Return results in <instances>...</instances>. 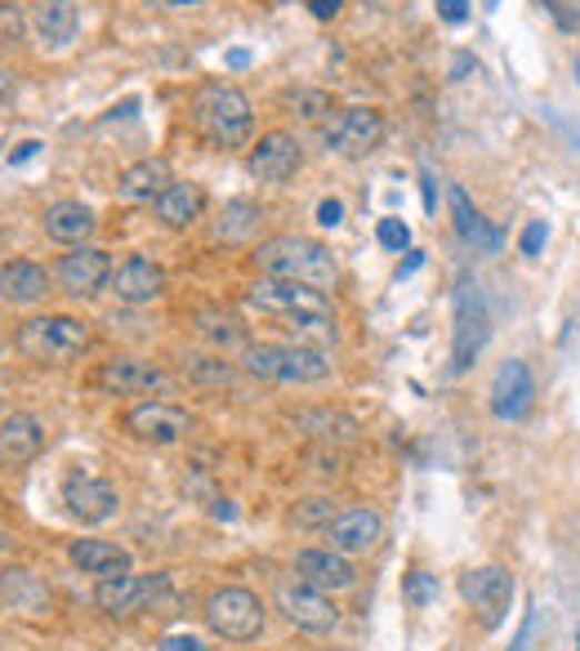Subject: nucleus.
<instances>
[{"label":"nucleus","instance_id":"nucleus-1","mask_svg":"<svg viewBox=\"0 0 580 651\" xmlns=\"http://www.w3.org/2000/svg\"><path fill=\"white\" fill-rule=\"evenodd\" d=\"M254 268L259 277H277V281H300V286H313V290H331L340 281V263L336 254L313 241V237H268L259 250H254Z\"/></svg>","mask_w":580,"mask_h":651},{"label":"nucleus","instance_id":"nucleus-2","mask_svg":"<svg viewBox=\"0 0 580 651\" xmlns=\"http://www.w3.org/2000/svg\"><path fill=\"white\" fill-rule=\"evenodd\" d=\"M192 126H197V134L210 148L232 152V148H246L250 143V134H254V108H250V99L237 86L206 81L192 94Z\"/></svg>","mask_w":580,"mask_h":651},{"label":"nucleus","instance_id":"nucleus-3","mask_svg":"<svg viewBox=\"0 0 580 651\" xmlns=\"http://www.w3.org/2000/svg\"><path fill=\"white\" fill-rule=\"evenodd\" d=\"M14 344H19L23 358H32L41 367H72L81 353H90L94 331H90V321H81V317L46 312V317H28L19 326Z\"/></svg>","mask_w":580,"mask_h":651},{"label":"nucleus","instance_id":"nucleus-4","mask_svg":"<svg viewBox=\"0 0 580 651\" xmlns=\"http://www.w3.org/2000/svg\"><path fill=\"white\" fill-rule=\"evenodd\" d=\"M241 371L268 384H322L331 375V353L309 344H246L237 353Z\"/></svg>","mask_w":580,"mask_h":651},{"label":"nucleus","instance_id":"nucleus-5","mask_svg":"<svg viewBox=\"0 0 580 651\" xmlns=\"http://www.w3.org/2000/svg\"><path fill=\"white\" fill-rule=\"evenodd\" d=\"M451 308H456L451 375H464L478 362V353L487 349V340H491V303H487V290L473 277H460L456 294H451Z\"/></svg>","mask_w":580,"mask_h":651},{"label":"nucleus","instance_id":"nucleus-6","mask_svg":"<svg viewBox=\"0 0 580 651\" xmlns=\"http://www.w3.org/2000/svg\"><path fill=\"white\" fill-rule=\"evenodd\" d=\"M206 624L214 638L223 642H254L263 633V620H268V607L259 602V593L241 589V584H223L206 598Z\"/></svg>","mask_w":580,"mask_h":651},{"label":"nucleus","instance_id":"nucleus-7","mask_svg":"<svg viewBox=\"0 0 580 651\" xmlns=\"http://www.w3.org/2000/svg\"><path fill=\"white\" fill-rule=\"evenodd\" d=\"M246 299H250V308H259L268 317H281L286 326L300 321V317H327L331 312L327 290H313V286H300V281H277V277H259Z\"/></svg>","mask_w":580,"mask_h":651},{"label":"nucleus","instance_id":"nucleus-8","mask_svg":"<svg viewBox=\"0 0 580 651\" xmlns=\"http://www.w3.org/2000/svg\"><path fill=\"white\" fill-rule=\"evenodd\" d=\"M277 611L304 633H331L340 624V607L331 602V593H322L304 580H281L277 584Z\"/></svg>","mask_w":580,"mask_h":651},{"label":"nucleus","instance_id":"nucleus-9","mask_svg":"<svg viewBox=\"0 0 580 651\" xmlns=\"http://www.w3.org/2000/svg\"><path fill=\"white\" fill-rule=\"evenodd\" d=\"M322 139L336 157H371L384 143V117L376 108H340L327 121Z\"/></svg>","mask_w":580,"mask_h":651},{"label":"nucleus","instance_id":"nucleus-10","mask_svg":"<svg viewBox=\"0 0 580 651\" xmlns=\"http://www.w3.org/2000/svg\"><path fill=\"white\" fill-rule=\"evenodd\" d=\"M300 166H304V143L290 130L259 134V143L246 157V170H250L254 183H286V179H296Z\"/></svg>","mask_w":580,"mask_h":651},{"label":"nucleus","instance_id":"nucleus-11","mask_svg":"<svg viewBox=\"0 0 580 651\" xmlns=\"http://www.w3.org/2000/svg\"><path fill=\"white\" fill-rule=\"evenodd\" d=\"M460 593H464V602L482 615V624L496 629V624H504V615H509L513 575H509L504 567H473V571L460 575Z\"/></svg>","mask_w":580,"mask_h":651},{"label":"nucleus","instance_id":"nucleus-12","mask_svg":"<svg viewBox=\"0 0 580 651\" xmlns=\"http://www.w3.org/2000/svg\"><path fill=\"white\" fill-rule=\"evenodd\" d=\"M170 589V575H112V580H99V589H94V602H99V611L103 615H117V620H126V615H139L152 598H161Z\"/></svg>","mask_w":580,"mask_h":651},{"label":"nucleus","instance_id":"nucleus-13","mask_svg":"<svg viewBox=\"0 0 580 651\" xmlns=\"http://www.w3.org/2000/svg\"><path fill=\"white\" fill-rule=\"evenodd\" d=\"M94 389L112 398H139V393H166L170 375L148 358H112L94 371Z\"/></svg>","mask_w":580,"mask_h":651},{"label":"nucleus","instance_id":"nucleus-14","mask_svg":"<svg viewBox=\"0 0 580 651\" xmlns=\"http://www.w3.org/2000/svg\"><path fill=\"white\" fill-rule=\"evenodd\" d=\"M536 407V380H531V367L522 358H509L496 367V380H491V415L504 420V424H518L527 420Z\"/></svg>","mask_w":580,"mask_h":651},{"label":"nucleus","instance_id":"nucleus-15","mask_svg":"<svg viewBox=\"0 0 580 651\" xmlns=\"http://www.w3.org/2000/svg\"><path fill=\"white\" fill-rule=\"evenodd\" d=\"M112 294L126 303V308H143V303H157L166 290H170V277H166V268L157 263V259H148V254H130V259H121L117 268H112Z\"/></svg>","mask_w":580,"mask_h":651},{"label":"nucleus","instance_id":"nucleus-16","mask_svg":"<svg viewBox=\"0 0 580 651\" xmlns=\"http://www.w3.org/2000/svg\"><path fill=\"white\" fill-rule=\"evenodd\" d=\"M63 504H68V513H72L77 522H86V527L112 522V518L121 513L117 487L103 482V478H90V473H72V478L63 482Z\"/></svg>","mask_w":580,"mask_h":651},{"label":"nucleus","instance_id":"nucleus-17","mask_svg":"<svg viewBox=\"0 0 580 651\" xmlns=\"http://www.w3.org/2000/svg\"><path fill=\"white\" fill-rule=\"evenodd\" d=\"M54 272H59V281H63L68 294L94 299V294L112 281V259H108V250H99V246H72V250L59 259Z\"/></svg>","mask_w":580,"mask_h":651},{"label":"nucleus","instance_id":"nucleus-18","mask_svg":"<svg viewBox=\"0 0 580 651\" xmlns=\"http://www.w3.org/2000/svg\"><path fill=\"white\" fill-rule=\"evenodd\" d=\"M126 429H130V438H139V442L174 447V442H183V433L192 429V420H188V411L174 407V402H143V407H134V411L126 415Z\"/></svg>","mask_w":580,"mask_h":651},{"label":"nucleus","instance_id":"nucleus-19","mask_svg":"<svg viewBox=\"0 0 580 651\" xmlns=\"http://www.w3.org/2000/svg\"><path fill=\"white\" fill-rule=\"evenodd\" d=\"M327 540H331V549H340V553H349V558L371 553V549L384 540V518H380V509H371V504H353V509L336 513V522L327 527Z\"/></svg>","mask_w":580,"mask_h":651},{"label":"nucleus","instance_id":"nucleus-20","mask_svg":"<svg viewBox=\"0 0 580 651\" xmlns=\"http://www.w3.org/2000/svg\"><path fill=\"white\" fill-rule=\"evenodd\" d=\"M296 575L304 580V584H313V589H322V593H340V589H353L358 584V567H353V558L349 553H340V549H300L296 553Z\"/></svg>","mask_w":580,"mask_h":651},{"label":"nucleus","instance_id":"nucleus-21","mask_svg":"<svg viewBox=\"0 0 580 651\" xmlns=\"http://www.w3.org/2000/svg\"><path fill=\"white\" fill-rule=\"evenodd\" d=\"M46 451V424L28 411H10L0 415V464L6 469H23Z\"/></svg>","mask_w":580,"mask_h":651},{"label":"nucleus","instance_id":"nucleus-22","mask_svg":"<svg viewBox=\"0 0 580 651\" xmlns=\"http://www.w3.org/2000/svg\"><path fill=\"white\" fill-rule=\"evenodd\" d=\"M152 210H157V219H161L166 228H192V223L206 219V188L192 183V179H174V183L152 201Z\"/></svg>","mask_w":580,"mask_h":651},{"label":"nucleus","instance_id":"nucleus-23","mask_svg":"<svg viewBox=\"0 0 580 651\" xmlns=\"http://www.w3.org/2000/svg\"><path fill=\"white\" fill-rule=\"evenodd\" d=\"M68 558H72V567H81L86 575H99V580H112V575H126L130 571V549L126 544H117V540H72L68 544Z\"/></svg>","mask_w":580,"mask_h":651},{"label":"nucleus","instance_id":"nucleus-24","mask_svg":"<svg viewBox=\"0 0 580 651\" xmlns=\"http://www.w3.org/2000/svg\"><path fill=\"white\" fill-rule=\"evenodd\" d=\"M174 183V170H170V161L166 157H143V161H134V166H126V174H121V183H117V192H121V201H134V206H152L166 188Z\"/></svg>","mask_w":580,"mask_h":651},{"label":"nucleus","instance_id":"nucleus-25","mask_svg":"<svg viewBox=\"0 0 580 651\" xmlns=\"http://www.w3.org/2000/svg\"><path fill=\"white\" fill-rule=\"evenodd\" d=\"M32 28L41 37V46L50 50H68L81 32V6L77 0H41L37 14H32Z\"/></svg>","mask_w":580,"mask_h":651},{"label":"nucleus","instance_id":"nucleus-26","mask_svg":"<svg viewBox=\"0 0 580 651\" xmlns=\"http://www.w3.org/2000/svg\"><path fill=\"white\" fill-rule=\"evenodd\" d=\"M447 201H451V219H456L460 241H469V246H473V250H482V254H500V246H504L500 228H491V223L473 210V201H469V192H464L460 183H451Z\"/></svg>","mask_w":580,"mask_h":651},{"label":"nucleus","instance_id":"nucleus-27","mask_svg":"<svg viewBox=\"0 0 580 651\" xmlns=\"http://www.w3.org/2000/svg\"><path fill=\"white\" fill-rule=\"evenodd\" d=\"M94 228H99V219L81 201H54L46 210V237L59 241V246H86L94 237Z\"/></svg>","mask_w":580,"mask_h":651},{"label":"nucleus","instance_id":"nucleus-28","mask_svg":"<svg viewBox=\"0 0 580 651\" xmlns=\"http://www.w3.org/2000/svg\"><path fill=\"white\" fill-rule=\"evenodd\" d=\"M50 294V272L32 259H14L0 268V299L10 303H41Z\"/></svg>","mask_w":580,"mask_h":651},{"label":"nucleus","instance_id":"nucleus-29","mask_svg":"<svg viewBox=\"0 0 580 651\" xmlns=\"http://www.w3.org/2000/svg\"><path fill=\"white\" fill-rule=\"evenodd\" d=\"M254 228H259V206L250 197H232L219 210V219L210 223V241L214 246H241V241L254 237Z\"/></svg>","mask_w":580,"mask_h":651},{"label":"nucleus","instance_id":"nucleus-30","mask_svg":"<svg viewBox=\"0 0 580 651\" xmlns=\"http://www.w3.org/2000/svg\"><path fill=\"white\" fill-rule=\"evenodd\" d=\"M296 429L318 438V442H353L358 438V420L344 415V411H331V407H313V411H300L296 415Z\"/></svg>","mask_w":580,"mask_h":651},{"label":"nucleus","instance_id":"nucleus-31","mask_svg":"<svg viewBox=\"0 0 580 651\" xmlns=\"http://www.w3.org/2000/svg\"><path fill=\"white\" fill-rule=\"evenodd\" d=\"M197 321H201V335L214 340L219 349H237V353L246 349V331H241V321L232 312H201Z\"/></svg>","mask_w":580,"mask_h":651},{"label":"nucleus","instance_id":"nucleus-32","mask_svg":"<svg viewBox=\"0 0 580 651\" xmlns=\"http://www.w3.org/2000/svg\"><path fill=\"white\" fill-rule=\"evenodd\" d=\"M286 103L296 108V117L300 121H331L340 108H336V99L327 94V90H290L286 94Z\"/></svg>","mask_w":580,"mask_h":651},{"label":"nucleus","instance_id":"nucleus-33","mask_svg":"<svg viewBox=\"0 0 580 651\" xmlns=\"http://www.w3.org/2000/svg\"><path fill=\"white\" fill-rule=\"evenodd\" d=\"M290 522H296L300 531H309V527H331V522H336V500H322V495H313V500L296 504V513H290Z\"/></svg>","mask_w":580,"mask_h":651},{"label":"nucleus","instance_id":"nucleus-34","mask_svg":"<svg viewBox=\"0 0 580 651\" xmlns=\"http://www.w3.org/2000/svg\"><path fill=\"white\" fill-rule=\"evenodd\" d=\"M402 598H407L411 607H429V602L438 598V580H433L429 571H420V567H411V571L402 575Z\"/></svg>","mask_w":580,"mask_h":651},{"label":"nucleus","instance_id":"nucleus-35","mask_svg":"<svg viewBox=\"0 0 580 651\" xmlns=\"http://www.w3.org/2000/svg\"><path fill=\"white\" fill-rule=\"evenodd\" d=\"M376 237H380V246H384V250H393V254H402V250L411 246V228H407L402 219H393V214H389V219H380Z\"/></svg>","mask_w":580,"mask_h":651},{"label":"nucleus","instance_id":"nucleus-36","mask_svg":"<svg viewBox=\"0 0 580 651\" xmlns=\"http://www.w3.org/2000/svg\"><path fill=\"white\" fill-rule=\"evenodd\" d=\"M544 241H549V223H544V219H531V223L522 228V237H518V250H522L527 259H540Z\"/></svg>","mask_w":580,"mask_h":651},{"label":"nucleus","instance_id":"nucleus-37","mask_svg":"<svg viewBox=\"0 0 580 651\" xmlns=\"http://www.w3.org/2000/svg\"><path fill=\"white\" fill-rule=\"evenodd\" d=\"M0 37H6V41L23 37V10L19 6H0Z\"/></svg>","mask_w":580,"mask_h":651},{"label":"nucleus","instance_id":"nucleus-38","mask_svg":"<svg viewBox=\"0 0 580 651\" xmlns=\"http://www.w3.org/2000/svg\"><path fill=\"white\" fill-rule=\"evenodd\" d=\"M438 19L451 23V28L469 23V0H438Z\"/></svg>","mask_w":580,"mask_h":651},{"label":"nucleus","instance_id":"nucleus-39","mask_svg":"<svg viewBox=\"0 0 580 651\" xmlns=\"http://www.w3.org/2000/svg\"><path fill=\"white\" fill-rule=\"evenodd\" d=\"M157 651H210V647L201 638H192V633H170V638L157 642Z\"/></svg>","mask_w":580,"mask_h":651},{"label":"nucleus","instance_id":"nucleus-40","mask_svg":"<svg viewBox=\"0 0 580 651\" xmlns=\"http://www.w3.org/2000/svg\"><path fill=\"white\" fill-rule=\"evenodd\" d=\"M318 223H322V228H340V223H344V201L327 197V201L318 206Z\"/></svg>","mask_w":580,"mask_h":651},{"label":"nucleus","instance_id":"nucleus-41","mask_svg":"<svg viewBox=\"0 0 580 651\" xmlns=\"http://www.w3.org/2000/svg\"><path fill=\"white\" fill-rule=\"evenodd\" d=\"M309 10H313V19H322V23H327V19H336V14L344 10V0H313Z\"/></svg>","mask_w":580,"mask_h":651},{"label":"nucleus","instance_id":"nucleus-42","mask_svg":"<svg viewBox=\"0 0 580 651\" xmlns=\"http://www.w3.org/2000/svg\"><path fill=\"white\" fill-rule=\"evenodd\" d=\"M37 152H41V143H37V139H28V143H19V148L10 152V166H23V161H32Z\"/></svg>","mask_w":580,"mask_h":651},{"label":"nucleus","instance_id":"nucleus-43","mask_svg":"<svg viewBox=\"0 0 580 651\" xmlns=\"http://www.w3.org/2000/svg\"><path fill=\"white\" fill-rule=\"evenodd\" d=\"M420 179H424V210L433 214V210H438V183H433V174H429V170H424Z\"/></svg>","mask_w":580,"mask_h":651},{"label":"nucleus","instance_id":"nucleus-44","mask_svg":"<svg viewBox=\"0 0 580 651\" xmlns=\"http://www.w3.org/2000/svg\"><path fill=\"white\" fill-rule=\"evenodd\" d=\"M420 263H424V254H420V250H407V263L398 268V281H402V277H411V272H416Z\"/></svg>","mask_w":580,"mask_h":651},{"label":"nucleus","instance_id":"nucleus-45","mask_svg":"<svg viewBox=\"0 0 580 651\" xmlns=\"http://www.w3.org/2000/svg\"><path fill=\"white\" fill-rule=\"evenodd\" d=\"M246 63H250V54H246V50H232V54H228V68H246Z\"/></svg>","mask_w":580,"mask_h":651},{"label":"nucleus","instance_id":"nucleus-46","mask_svg":"<svg viewBox=\"0 0 580 651\" xmlns=\"http://www.w3.org/2000/svg\"><path fill=\"white\" fill-rule=\"evenodd\" d=\"M166 6H174V10H188V6H201V0H166Z\"/></svg>","mask_w":580,"mask_h":651},{"label":"nucleus","instance_id":"nucleus-47","mask_svg":"<svg viewBox=\"0 0 580 651\" xmlns=\"http://www.w3.org/2000/svg\"><path fill=\"white\" fill-rule=\"evenodd\" d=\"M576 81H580V59H576Z\"/></svg>","mask_w":580,"mask_h":651}]
</instances>
